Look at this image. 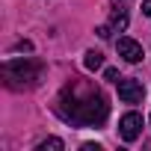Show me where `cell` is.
I'll return each mask as SVG.
<instances>
[{
  "instance_id": "3957f363",
  "label": "cell",
  "mask_w": 151,
  "mask_h": 151,
  "mask_svg": "<svg viewBox=\"0 0 151 151\" xmlns=\"http://www.w3.org/2000/svg\"><path fill=\"white\" fill-rule=\"evenodd\" d=\"M119 98L124 104H139L145 98V86L136 77H119Z\"/></svg>"
},
{
  "instance_id": "9c48e42d",
  "label": "cell",
  "mask_w": 151,
  "mask_h": 151,
  "mask_svg": "<svg viewBox=\"0 0 151 151\" xmlns=\"http://www.w3.org/2000/svg\"><path fill=\"white\" fill-rule=\"evenodd\" d=\"M104 77H107V80H116V83H119V71H116V68H107V71H104Z\"/></svg>"
},
{
  "instance_id": "8fae6325",
  "label": "cell",
  "mask_w": 151,
  "mask_h": 151,
  "mask_svg": "<svg viewBox=\"0 0 151 151\" xmlns=\"http://www.w3.org/2000/svg\"><path fill=\"white\" fill-rule=\"evenodd\" d=\"M15 50H33V45H30V42H18V45H15Z\"/></svg>"
},
{
  "instance_id": "ba28073f",
  "label": "cell",
  "mask_w": 151,
  "mask_h": 151,
  "mask_svg": "<svg viewBox=\"0 0 151 151\" xmlns=\"http://www.w3.org/2000/svg\"><path fill=\"white\" fill-rule=\"evenodd\" d=\"M62 148H65V142L56 139V136H47V139H42L36 145V151H62Z\"/></svg>"
},
{
  "instance_id": "7c38bea8",
  "label": "cell",
  "mask_w": 151,
  "mask_h": 151,
  "mask_svg": "<svg viewBox=\"0 0 151 151\" xmlns=\"http://www.w3.org/2000/svg\"><path fill=\"white\" fill-rule=\"evenodd\" d=\"M83 151H101V145H95V142H86V145H83Z\"/></svg>"
},
{
  "instance_id": "277c9868",
  "label": "cell",
  "mask_w": 151,
  "mask_h": 151,
  "mask_svg": "<svg viewBox=\"0 0 151 151\" xmlns=\"http://www.w3.org/2000/svg\"><path fill=\"white\" fill-rule=\"evenodd\" d=\"M119 133L124 142H136L139 133H142V116L139 113H124L122 122H119Z\"/></svg>"
},
{
  "instance_id": "30bf717a",
  "label": "cell",
  "mask_w": 151,
  "mask_h": 151,
  "mask_svg": "<svg viewBox=\"0 0 151 151\" xmlns=\"http://www.w3.org/2000/svg\"><path fill=\"white\" fill-rule=\"evenodd\" d=\"M142 15L151 18V0H142Z\"/></svg>"
},
{
  "instance_id": "7a4b0ae2",
  "label": "cell",
  "mask_w": 151,
  "mask_h": 151,
  "mask_svg": "<svg viewBox=\"0 0 151 151\" xmlns=\"http://www.w3.org/2000/svg\"><path fill=\"white\" fill-rule=\"evenodd\" d=\"M45 65L39 59H9L3 62V77L9 80V86H36L42 80Z\"/></svg>"
},
{
  "instance_id": "6da1fadb",
  "label": "cell",
  "mask_w": 151,
  "mask_h": 151,
  "mask_svg": "<svg viewBox=\"0 0 151 151\" xmlns=\"http://www.w3.org/2000/svg\"><path fill=\"white\" fill-rule=\"evenodd\" d=\"M56 110L65 122L77 124V127H98L110 116V104L101 95V89H95L89 83H80V80H71L59 92Z\"/></svg>"
},
{
  "instance_id": "8992f818",
  "label": "cell",
  "mask_w": 151,
  "mask_h": 151,
  "mask_svg": "<svg viewBox=\"0 0 151 151\" xmlns=\"http://www.w3.org/2000/svg\"><path fill=\"white\" fill-rule=\"evenodd\" d=\"M116 47H119V56H124L127 62H139L142 59V45L133 42V39H127V36H122L116 42Z\"/></svg>"
},
{
  "instance_id": "5b68a950",
  "label": "cell",
  "mask_w": 151,
  "mask_h": 151,
  "mask_svg": "<svg viewBox=\"0 0 151 151\" xmlns=\"http://www.w3.org/2000/svg\"><path fill=\"white\" fill-rule=\"evenodd\" d=\"M124 27H127V15H124L122 9H113V15H110V24L98 27V36H101V39H110L113 33H122Z\"/></svg>"
},
{
  "instance_id": "52a82bcc",
  "label": "cell",
  "mask_w": 151,
  "mask_h": 151,
  "mask_svg": "<svg viewBox=\"0 0 151 151\" xmlns=\"http://www.w3.org/2000/svg\"><path fill=\"white\" fill-rule=\"evenodd\" d=\"M83 65H86L89 71H98V68L104 65V53H101V50H89L86 59H83Z\"/></svg>"
}]
</instances>
